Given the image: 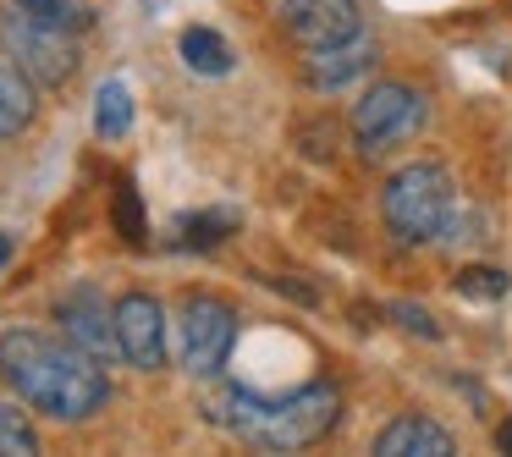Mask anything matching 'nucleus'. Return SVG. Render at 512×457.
Instances as JSON below:
<instances>
[{
  "mask_svg": "<svg viewBox=\"0 0 512 457\" xmlns=\"http://www.w3.org/2000/svg\"><path fill=\"white\" fill-rule=\"evenodd\" d=\"M0 380L28 402V408L50 413V419H89L105 408L111 380H105L100 358L83 353L67 336L45 331H6L0 336Z\"/></svg>",
  "mask_w": 512,
  "mask_h": 457,
  "instance_id": "obj_1",
  "label": "nucleus"
},
{
  "mask_svg": "<svg viewBox=\"0 0 512 457\" xmlns=\"http://www.w3.org/2000/svg\"><path fill=\"white\" fill-rule=\"evenodd\" d=\"M342 413V397L331 386H303L281 402H265L254 391L232 386L221 397H210V419L226 424V430L248 435V441L270 446V452H298V446H314Z\"/></svg>",
  "mask_w": 512,
  "mask_h": 457,
  "instance_id": "obj_2",
  "label": "nucleus"
},
{
  "mask_svg": "<svg viewBox=\"0 0 512 457\" xmlns=\"http://www.w3.org/2000/svg\"><path fill=\"white\" fill-rule=\"evenodd\" d=\"M380 215H386V226L402 243H435L446 232V221H452V177L441 166H430V160L402 166L386 182V193H380Z\"/></svg>",
  "mask_w": 512,
  "mask_h": 457,
  "instance_id": "obj_3",
  "label": "nucleus"
},
{
  "mask_svg": "<svg viewBox=\"0 0 512 457\" xmlns=\"http://www.w3.org/2000/svg\"><path fill=\"white\" fill-rule=\"evenodd\" d=\"M0 50L17 61V72L39 83V89H61V83L78 72V45H72L67 28H50V23H34L12 6L0 17Z\"/></svg>",
  "mask_w": 512,
  "mask_h": 457,
  "instance_id": "obj_4",
  "label": "nucleus"
},
{
  "mask_svg": "<svg viewBox=\"0 0 512 457\" xmlns=\"http://www.w3.org/2000/svg\"><path fill=\"white\" fill-rule=\"evenodd\" d=\"M419 127H424V100H419V89H408V83H375L353 111V133H358V144H364L369 155L397 149L402 138H413Z\"/></svg>",
  "mask_w": 512,
  "mask_h": 457,
  "instance_id": "obj_5",
  "label": "nucleus"
},
{
  "mask_svg": "<svg viewBox=\"0 0 512 457\" xmlns=\"http://www.w3.org/2000/svg\"><path fill=\"white\" fill-rule=\"evenodd\" d=\"M237 342V314L215 292H188L182 303V364L193 375H215Z\"/></svg>",
  "mask_w": 512,
  "mask_h": 457,
  "instance_id": "obj_6",
  "label": "nucleus"
},
{
  "mask_svg": "<svg viewBox=\"0 0 512 457\" xmlns=\"http://www.w3.org/2000/svg\"><path fill=\"white\" fill-rule=\"evenodd\" d=\"M281 23L303 50H325V45H347L364 34V12L358 0H281Z\"/></svg>",
  "mask_w": 512,
  "mask_h": 457,
  "instance_id": "obj_7",
  "label": "nucleus"
},
{
  "mask_svg": "<svg viewBox=\"0 0 512 457\" xmlns=\"http://www.w3.org/2000/svg\"><path fill=\"white\" fill-rule=\"evenodd\" d=\"M116 347L133 369H160L166 364V309L149 292L116 298Z\"/></svg>",
  "mask_w": 512,
  "mask_h": 457,
  "instance_id": "obj_8",
  "label": "nucleus"
},
{
  "mask_svg": "<svg viewBox=\"0 0 512 457\" xmlns=\"http://www.w3.org/2000/svg\"><path fill=\"white\" fill-rule=\"evenodd\" d=\"M56 320H61V336L78 342L83 353L94 358H116V303H105L94 287H72L67 298L56 303Z\"/></svg>",
  "mask_w": 512,
  "mask_h": 457,
  "instance_id": "obj_9",
  "label": "nucleus"
},
{
  "mask_svg": "<svg viewBox=\"0 0 512 457\" xmlns=\"http://www.w3.org/2000/svg\"><path fill=\"white\" fill-rule=\"evenodd\" d=\"M375 452L380 457H452V435L435 419H424V413H408V419L386 424L375 435Z\"/></svg>",
  "mask_w": 512,
  "mask_h": 457,
  "instance_id": "obj_10",
  "label": "nucleus"
},
{
  "mask_svg": "<svg viewBox=\"0 0 512 457\" xmlns=\"http://www.w3.org/2000/svg\"><path fill=\"white\" fill-rule=\"evenodd\" d=\"M369 61H375V50L364 45V34L347 39V45L309 50V83L314 89H342V83H353L358 72H369Z\"/></svg>",
  "mask_w": 512,
  "mask_h": 457,
  "instance_id": "obj_11",
  "label": "nucleus"
},
{
  "mask_svg": "<svg viewBox=\"0 0 512 457\" xmlns=\"http://www.w3.org/2000/svg\"><path fill=\"white\" fill-rule=\"evenodd\" d=\"M39 100H34V78L17 67H0V138H17L28 133Z\"/></svg>",
  "mask_w": 512,
  "mask_h": 457,
  "instance_id": "obj_12",
  "label": "nucleus"
},
{
  "mask_svg": "<svg viewBox=\"0 0 512 457\" xmlns=\"http://www.w3.org/2000/svg\"><path fill=\"white\" fill-rule=\"evenodd\" d=\"M177 50H182V61H188L193 72H204V78H226V72L237 67V61H232V45H226L215 28H182Z\"/></svg>",
  "mask_w": 512,
  "mask_h": 457,
  "instance_id": "obj_13",
  "label": "nucleus"
},
{
  "mask_svg": "<svg viewBox=\"0 0 512 457\" xmlns=\"http://www.w3.org/2000/svg\"><path fill=\"white\" fill-rule=\"evenodd\" d=\"M127 127H133V94H127V83H100V94H94V133L122 138Z\"/></svg>",
  "mask_w": 512,
  "mask_h": 457,
  "instance_id": "obj_14",
  "label": "nucleus"
},
{
  "mask_svg": "<svg viewBox=\"0 0 512 457\" xmlns=\"http://www.w3.org/2000/svg\"><path fill=\"white\" fill-rule=\"evenodd\" d=\"M23 17H34V23H50V28H67V34H83V28H94V12L89 6H78V0H12Z\"/></svg>",
  "mask_w": 512,
  "mask_h": 457,
  "instance_id": "obj_15",
  "label": "nucleus"
},
{
  "mask_svg": "<svg viewBox=\"0 0 512 457\" xmlns=\"http://www.w3.org/2000/svg\"><path fill=\"white\" fill-rule=\"evenodd\" d=\"M39 452V430L28 424V413L17 402L0 397V457H34Z\"/></svg>",
  "mask_w": 512,
  "mask_h": 457,
  "instance_id": "obj_16",
  "label": "nucleus"
},
{
  "mask_svg": "<svg viewBox=\"0 0 512 457\" xmlns=\"http://www.w3.org/2000/svg\"><path fill=\"white\" fill-rule=\"evenodd\" d=\"M111 221H116V232L127 237V243H144V199H138V188H133V177H122L116 182V199H111Z\"/></svg>",
  "mask_w": 512,
  "mask_h": 457,
  "instance_id": "obj_17",
  "label": "nucleus"
},
{
  "mask_svg": "<svg viewBox=\"0 0 512 457\" xmlns=\"http://www.w3.org/2000/svg\"><path fill=\"white\" fill-rule=\"evenodd\" d=\"M457 298H474V303H496L501 292H507V276L501 270H490V265H463L457 270Z\"/></svg>",
  "mask_w": 512,
  "mask_h": 457,
  "instance_id": "obj_18",
  "label": "nucleus"
},
{
  "mask_svg": "<svg viewBox=\"0 0 512 457\" xmlns=\"http://www.w3.org/2000/svg\"><path fill=\"white\" fill-rule=\"evenodd\" d=\"M232 226H237L232 215H193V221H182V243H188V248H210V243H221Z\"/></svg>",
  "mask_w": 512,
  "mask_h": 457,
  "instance_id": "obj_19",
  "label": "nucleus"
},
{
  "mask_svg": "<svg viewBox=\"0 0 512 457\" xmlns=\"http://www.w3.org/2000/svg\"><path fill=\"white\" fill-rule=\"evenodd\" d=\"M391 314H397V320H402V325H408V331H413V336H430V342H435V336H441V325H435V320H430V314H424V309H419V303H391Z\"/></svg>",
  "mask_w": 512,
  "mask_h": 457,
  "instance_id": "obj_20",
  "label": "nucleus"
},
{
  "mask_svg": "<svg viewBox=\"0 0 512 457\" xmlns=\"http://www.w3.org/2000/svg\"><path fill=\"white\" fill-rule=\"evenodd\" d=\"M6 259H12V237L0 232V270H6Z\"/></svg>",
  "mask_w": 512,
  "mask_h": 457,
  "instance_id": "obj_21",
  "label": "nucleus"
},
{
  "mask_svg": "<svg viewBox=\"0 0 512 457\" xmlns=\"http://www.w3.org/2000/svg\"><path fill=\"white\" fill-rule=\"evenodd\" d=\"M496 441H501V446H507V452H512V419L501 424V435H496Z\"/></svg>",
  "mask_w": 512,
  "mask_h": 457,
  "instance_id": "obj_22",
  "label": "nucleus"
}]
</instances>
